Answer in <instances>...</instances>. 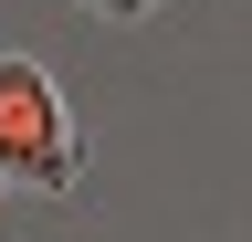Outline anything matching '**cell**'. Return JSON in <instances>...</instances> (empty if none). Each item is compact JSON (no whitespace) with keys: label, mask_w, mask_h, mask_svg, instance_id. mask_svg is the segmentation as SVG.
<instances>
[{"label":"cell","mask_w":252,"mask_h":242,"mask_svg":"<svg viewBox=\"0 0 252 242\" xmlns=\"http://www.w3.org/2000/svg\"><path fill=\"white\" fill-rule=\"evenodd\" d=\"M0 190H42V200L84 190V127L32 53H0Z\"/></svg>","instance_id":"1"},{"label":"cell","mask_w":252,"mask_h":242,"mask_svg":"<svg viewBox=\"0 0 252 242\" xmlns=\"http://www.w3.org/2000/svg\"><path fill=\"white\" fill-rule=\"evenodd\" d=\"M74 11H94V21H147V11H168V0H74Z\"/></svg>","instance_id":"2"},{"label":"cell","mask_w":252,"mask_h":242,"mask_svg":"<svg viewBox=\"0 0 252 242\" xmlns=\"http://www.w3.org/2000/svg\"><path fill=\"white\" fill-rule=\"evenodd\" d=\"M0 200H11V190H0Z\"/></svg>","instance_id":"3"}]
</instances>
